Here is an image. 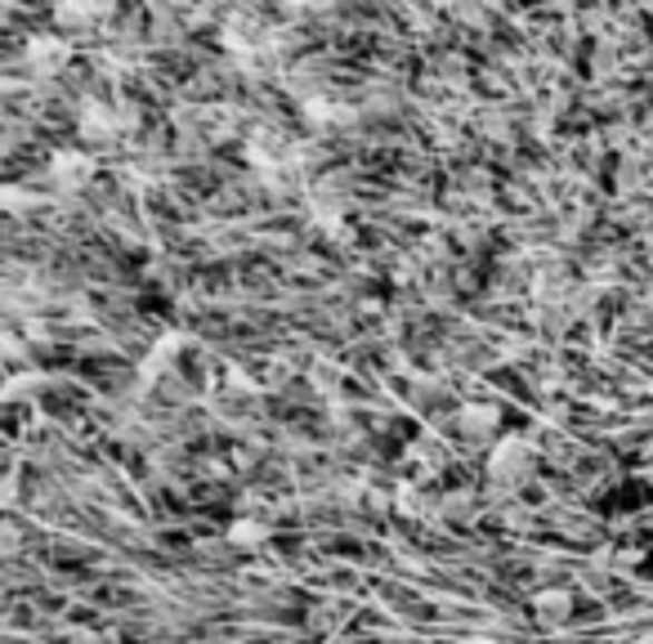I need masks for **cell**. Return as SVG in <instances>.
Wrapping results in <instances>:
<instances>
[{
    "mask_svg": "<svg viewBox=\"0 0 653 644\" xmlns=\"http://www.w3.org/2000/svg\"><path fill=\"white\" fill-rule=\"evenodd\" d=\"M233 537H237V541H260L264 533H260L255 524H237V528H233Z\"/></svg>",
    "mask_w": 653,
    "mask_h": 644,
    "instance_id": "cell-1",
    "label": "cell"
}]
</instances>
